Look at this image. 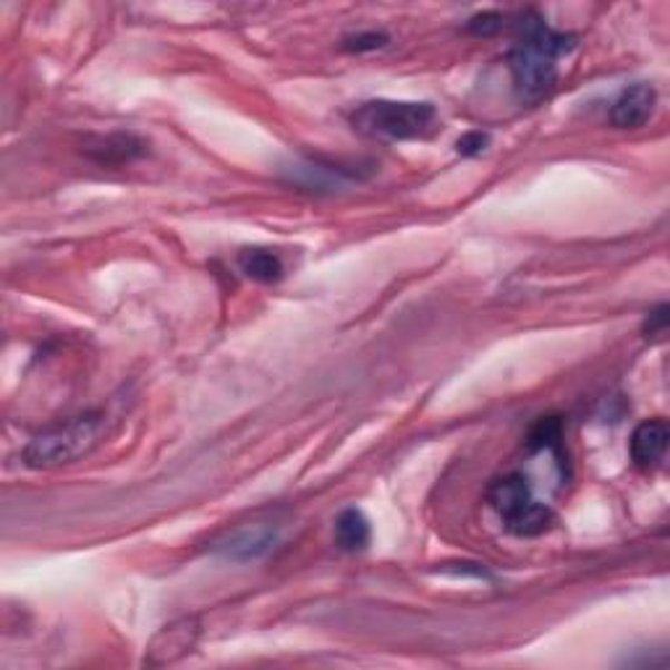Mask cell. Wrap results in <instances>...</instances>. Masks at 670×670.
<instances>
[{
	"label": "cell",
	"instance_id": "6da1fadb",
	"mask_svg": "<svg viewBox=\"0 0 670 670\" xmlns=\"http://www.w3.org/2000/svg\"><path fill=\"white\" fill-rule=\"evenodd\" d=\"M577 48V37L555 32L540 13H524L516 21V45L509 53L513 92L521 102L534 106L545 100L558 85V58Z\"/></svg>",
	"mask_w": 670,
	"mask_h": 670
},
{
	"label": "cell",
	"instance_id": "7a4b0ae2",
	"mask_svg": "<svg viewBox=\"0 0 670 670\" xmlns=\"http://www.w3.org/2000/svg\"><path fill=\"white\" fill-rule=\"evenodd\" d=\"M106 420L108 416L102 412H87L73 416L69 422L56 424V427L35 435L27 443L21 459H24L29 469H58L77 464L106 441Z\"/></svg>",
	"mask_w": 670,
	"mask_h": 670
},
{
	"label": "cell",
	"instance_id": "3957f363",
	"mask_svg": "<svg viewBox=\"0 0 670 670\" xmlns=\"http://www.w3.org/2000/svg\"><path fill=\"white\" fill-rule=\"evenodd\" d=\"M352 126L372 139H422L437 126V110L433 102L367 100L352 114Z\"/></svg>",
	"mask_w": 670,
	"mask_h": 670
},
{
	"label": "cell",
	"instance_id": "277c9868",
	"mask_svg": "<svg viewBox=\"0 0 670 670\" xmlns=\"http://www.w3.org/2000/svg\"><path fill=\"white\" fill-rule=\"evenodd\" d=\"M283 178L294 184L302 191H338L346 186L359 184L362 174L354 166H338V162H327L319 158H296L283 168Z\"/></svg>",
	"mask_w": 670,
	"mask_h": 670
},
{
	"label": "cell",
	"instance_id": "5b68a950",
	"mask_svg": "<svg viewBox=\"0 0 670 670\" xmlns=\"http://www.w3.org/2000/svg\"><path fill=\"white\" fill-rule=\"evenodd\" d=\"M199 634H203V623H199V618L195 615H184L166 623V627L150 639V644H147L145 666L166 668L184 660L186 654L195 652Z\"/></svg>",
	"mask_w": 670,
	"mask_h": 670
},
{
	"label": "cell",
	"instance_id": "8992f818",
	"mask_svg": "<svg viewBox=\"0 0 670 670\" xmlns=\"http://www.w3.org/2000/svg\"><path fill=\"white\" fill-rule=\"evenodd\" d=\"M275 542H278V530L273 524H247L223 534L213 545V553L226 558V561L247 563L270 553Z\"/></svg>",
	"mask_w": 670,
	"mask_h": 670
},
{
	"label": "cell",
	"instance_id": "52a82bcc",
	"mask_svg": "<svg viewBox=\"0 0 670 670\" xmlns=\"http://www.w3.org/2000/svg\"><path fill=\"white\" fill-rule=\"evenodd\" d=\"M654 106H658V92H654V87L639 81V85L623 89L613 100V106H610V124H613L615 129H639V126L650 121Z\"/></svg>",
	"mask_w": 670,
	"mask_h": 670
},
{
	"label": "cell",
	"instance_id": "ba28073f",
	"mask_svg": "<svg viewBox=\"0 0 670 670\" xmlns=\"http://www.w3.org/2000/svg\"><path fill=\"white\" fill-rule=\"evenodd\" d=\"M534 501L530 480L521 474H505L501 480H495L487 490V503L493 505V511L501 516L505 526L519 516Z\"/></svg>",
	"mask_w": 670,
	"mask_h": 670
},
{
	"label": "cell",
	"instance_id": "9c48e42d",
	"mask_svg": "<svg viewBox=\"0 0 670 670\" xmlns=\"http://www.w3.org/2000/svg\"><path fill=\"white\" fill-rule=\"evenodd\" d=\"M668 441H670V430L666 420L642 422L629 441L631 461H634L639 469H654L662 461V456H666Z\"/></svg>",
	"mask_w": 670,
	"mask_h": 670
},
{
	"label": "cell",
	"instance_id": "30bf717a",
	"mask_svg": "<svg viewBox=\"0 0 670 670\" xmlns=\"http://www.w3.org/2000/svg\"><path fill=\"white\" fill-rule=\"evenodd\" d=\"M147 152V141L137 134L116 131L108 137L95 139V145L87 147V155L100 166H124V162L139 160Z\"/></svg>",
	"mask_w": 670,
	"mask_h": 670
},
{
	"label": "cell",
	"instance_id": "8fae6325",
	"mask_svg": "<svg viewBox=\"0 0 670 670\" xmlns=\"http://www.w3.org/2000/svg\"><path fill=\"white\" fill-rule=\"evenodd\" d=\"M238 270L257 283H278L286 275V265L273 249L247 247L238 252Z\"/></svg>",
	"mask_w": 670,
	"mask_h": 670
},
{
	"label": "cell",
	"instance_id": "7c38bea8",
	"mask_svg": "<svg viewBox=\"0 0 670 670\" xmlns=\"http://www.w3.org/2000/svg\"><path fill=\"white\" fill-rule=\"evenodd\" d=\"M370 540V519L359 509L341 511V516L335 519V545L346 550V553H362V550H367Z\"/></svg>",
	"mask_w": 670,
	"mask_h": 670
},
{
	"label": "cell",
	"instance_id": "4fadbf2b",
	"mask_svg": "<svg viewBox=\"0 0 670 670\" xmlns=\"http://www.w3.org/2000/svg\"><path fill=\"white\" fill-rule=\"evenodd\" d=\"M530 449L532 451H550L558 459L555 464L565 472L569 456L563 449V424L558 416H542V420L530 430Z\"/></svg>",
	"mask_w": 670,
	"mask_h": 670
},
{
	"label": "cell",
	"instance_id": "5bb4252c",
	"mask_svg": "<svg viewBox=\"0 0 670 670\" xmlns=\"http://www.w3.org/2000/svg\"><path fill=\"white\" fill-rule=\"evenodd\" d=\"M553 521H555V513L550 505L532 501L509 526H505V530L516 534V538H540V534H545L550 526H553Z\"/></svg>",
	"mask_w": 670,
	"mask_h": 670
},
{
	"label": "cell",
	"instance_id": "9a60e30c",
	"mask_svg": "<svg viewBox=\"0 0 670 670\" xmlns=\"http://www.w3.org/2000/svg\"><path fill=\"white\" fill-rule=\"evenodd\" d=\"M388 42H391V37H388V32H383V29H364V32L344 37V50H348V53H356V56L375 53V50H383Z\"/></svg>",
	"mask_w": 670,
	"mask_h": 670
},
{
	"label": "cell",
	"instance_id": "2e32d148",
	"mask_svg": "<svg viewBox=\"0 0 670 670\" xmlns=\"http://www.w3.org/2000/svg\"><path fill=\"white\" fill-rule=\"evenodd\" d=\"M490 134L476 129V131H466L461 134L459 141H456V152L461 155V158H476V155H482L490 147Z\"/></svg>",
	"mask_w": 670,
	"mask_h": 670
},
{
	"label": "cell",
	"instance_id": "e0dca14e",
	"mask_svg": "<svg viewBox=\"0 0 670 670\" xmlns=\"http://www.w3.org/2000/svg\"><path fill=\"white\" fill-rule=\"evenodd\" d=\"M501 27H503V17L497 11L476 13V17L469 19V24H466L469 32L476 37H493L501 32Z\"/></svg>",
	"mask_w": 670,
	"mask_h": 670
},
{
	"label": "cell",
	"instance_id": "ac0fdd59",
	"mask_svg": "<svg viewBox=\"0 0 670 670\" xmlns=\"http://www.w3.org/2000/svg\"><path fill=\"white\" fill-rule=\"evenodd\" d=\"M668 315H670V307L668 304H660V307H654L652 312H647V319H644V338H660V335H666L668 331Z\"/></svg>",
	"mask_w": 670,
	"mask_h": 670
}]
</instances>
